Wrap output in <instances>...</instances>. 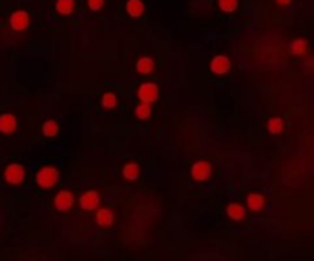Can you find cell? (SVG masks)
Returning a JSON list of instances; mask_svg holds the SVG:
<instances>
[{"mask_svg": "<svg viewBox=\"0 0 314 261\" xmlns=\"http://www.w3.org/2000/svg\"><path fill=\"white\" fill-rule=\"evenodd\" d=\"M60 179V172L52 167V166H45L42 167L39 172H37V176H36V183L43 188V189H51L57 185Z\"/></svg>", "mask_w": 314, "mask_h": 261, "instance_id": "1", "label": "cell"}, {"mask_svg": "<svg viewBox=\"0 0 314 261\" xmlns=\"http://www.w3.org/2000/svg\"><path fill=\"white\" fill-rule=\"evenodd\" d=\"M158 97H160V90L155 83H144V84L140 86L138 99L143 103H147V105L155 103L156 100H158Z\"/></svg>", "mask_w": 314, "mask_h": 261, "instance_id": "2", "label": "cell"}, {"mask_svg": "<svg viewBox=\"0 0 314 261\" xmlns=\"http://www.w3.org/2000/svg\"><path fill=\"white\" fill-rule=\"evenodd\" d=\"M5 180L14 186L20 185L25 180V167L19 163H11L5 169Z\"/></svg>", "mask_w": 314, "mask_h": 261, "instance_id": "3", "label": "cell"}, {"mask_svg": "<svg viewBox=\"0 0 314 261\" xmlns=\"http://www.w3.org/2000/svg\"><path fill=\"white\" fill-rule=\"evenodd\" d=\"M100 205V195L95 191H87L80 197V206L84 211H93Z\"/></svg>", "mask_w": 314, "mask_h": 261, "instance_id": "4", "label": "cell"}, {"mask_svg": "<svg viewBox=\"0 0 314 261\" xmlns=\"http://www.w3.org/2000/svg\"><path fill=\"white\" fill-rule=\"evenodd\" d=\"M74 195H72V192H69V191H61L60 194H57V197H55V208H57V211H60V212H66V211H69L71 208H72V205H74Z\"/></svg>", "mask_w": 314, "mask_h": 261, "instance_id": "5", "label": "cell"}, {"mask_svg": "<svg viewBox=\"0 0 314 261\" xmlns=\"http://www.w3.org/2000/svg\"><path fill=\"white\" fill-rule=\"evenodd\" d=\"M232 68V62L227 59L226 55H216L215 59L212 60V65H210V69L213 74H218V75H224L230 71Z\"/></svg>", "mask_w": 314, "mask_h": 261, "instance_id": "6", "label": "cell"}, {"mask_svg": "<svg viewBox=\"0 0 314 261\" xmlns=\"http://www.w3.org/2000/svg\"><path fill=\"white\" fill-rule=\"evenodd\" d=\"M212 173V164L208 161H198L192 166V177L196 182H204L210 177Z\"/></svg>", "mask_w": 314, "mask_h": 261, "instance_id": "7", "label": "cell"}, {"mask_svg": "<svg viewBox=\"0 0 314 261\" xmlns=\"http://www.w3.org/2000/svg\"><path fill=\"white\" fill-rule=\"evenodd\" d=\"M10 23H11V28L16 31H23L28 28L29 25V16L26 11H16L11 14V19H10Z\"/></svg>", "mask_w": 314, "mask_h": 261, "instance_id": "8", "label": "cell"}, {"mask_svg": "<svg viewBox=\"0 0 314 261\" xmlns=\"http://www.w3.org/2000/svg\"><path fill=\"white\" fill-rule=\"evenodd\" d=\"M17 128V119L13 114H2L0 115V132L2 134H13Z\"/></svg>", "mask_w": 314, "mask_h": 261, "instance_id": "9", "label": "cell"}, {"mask_svg": "<svg viewBox=\"0 0 314 261\" xmlns=\"http://www.w3.org/2000/svg\"><path fill=\"white\" fill-rule=\"evenodd\" d=\"M227 215L235 221H241L245 217V209H244V206L239 205V203H232V205H229V208H227Z\"/></svg>", "mask_w": 314, "mask_h": 261, "instance_id": "10", "label": "cell"}, {"mask_svg": "<svg viewBox=\"0 0 314 261\" xmlns=\"http://www.w3.org/2000/svg\"><path fill=\"white\" fill-rule=\"evenodd\" d=\"M126 10H128L129 16L131 17H140L144 11V5L141 0H128V4H126Z\"/></svg>", "mask_w": 314, "mask_h": 261, "instance_id": "11", "label": "cell"}, {"mask_svg": "<svg viewBox=\"0 0 314 261\" xmlns=\"http://www.w3.org/2000/svg\"><path fill=\"white\" fill-rule=\"evenodd\" d=\"M123 176L131 182H135L140 177V166L137 163H128L123 167Z\"/></svg>", "mask_w": 314, "mask_h": 261, "instance_id": "12", "label": "cell"}, {"mask_svg": "<svg viewBox=\"0 0 314 261\" xmlns=\"http://www.w3.org/2000/svg\"><path fill=\"white\" fill-rule=\"evenodd\" d=\"M264 197L261 194H250L247 198V205L251 211H261L264 208Z\"/></svg>", "mask_w": 314, "mask_h": 261, "instance_id": "13", "label": "cell"}, {"mask_svg": "<svg viewBox=\"0 0 314 261\" xmlns=\"http://www.w3.org/2000/svg\"><path fill=\"white\" fill-rule=\"evenodd\" d=\"M97 223L103 227H108L114 223V212L109 209H100L97 212Z\"/></svg>", "mask_w": 314, "mask_h": 261, "instance_id": "14", "label": "cell"}, {"mask_svg": "<svg viewBox=\"0 0 314 261\" xmlns=\"http://www.w3.org/2000/svg\"><path fill=\"white\" fill-rule=\"evenodd\" d=\"M57 11L63 16H68L74 11L75 8V0H57V5H55Z\"/></svg>", "mask_w": 314, "mask_h": 261, "instance_id": "15", "label": "cell"}, {"mask_svg": "<svg viewBox=\"0 0 314 261\" xmlns=\"http://www.w3.org/2000/svg\"><path fill=\"white\" fill-rule=\"evenodd\" d=\"M306 49H308V43H306V40H303V39H296V40L291 42V45H290V52H291V54H296V55H303V54H306Z\"/></svg>", "mask_w": 314, "mask_h": 261, "instance_id": "16", "label": "cell"}, {"mask_svg": "<svg viewBox=\"0 0 314 261\" xmlns=\"http://www.w3.org/2000/svg\"><path fill=\"white\" fill-rule=\"evenodd\" d=\"M137 69L140 74H150L153 69V60L150 59V57H143V59L138 60V63H137Z\"/></svg>", "mask_w": 314, "mask_h": 261, "instance_id": "17", "label": "cell"}, {"mask_svg": "<svg viewBox=\"0 0 314 261\" xmlns=\"http://www.w3.org/2000/svg\"><path fill=\"white\" fill-rule=\"evenodd\" d=\"M218 5L224 13H233L238 8V0H218Z\"/></svg>", "mask_w": 314, "mask_h": 261, "instance_id": "18", "label": "cell"}, {"mask_svg": "<svg viewBox=\"0 0 314 261\" xmlns=\"http://www.w3.org/2000/svg\"><path fill=\"white\" fill-rule=\"evenodd\" d=\"M57 132H58V125L54 120H48L43 125V134H45V137H55Z\"/></svg>", "mask_w": 314, "mask_h": 261, "instance_id": "19", "label": "cell"}, {"mask_svg": "<svg viewBox=\"0 0 314 261\" xmlns=\"http://www.w3.org/2000/svg\"><path fill=\"white\" fill-rule=\"evenodd\" d=\"M135 114H137V117H138V119H141V120H146V119H149V117H150L152 109H150V106H149L147 103H143V105L137 106V109H135Z\"/></svg>", "mask_w": 314, "mask_h": 261, "instance_id": "20", "label": "cell"}, {"mask_svg": "<svg viewBox=\"0 0 314 261\" xmlns=\"http://www.w3.org/2000/svg\"><path fill=\"white\" fill-rule=\"evenodd\" d=\"M282 129H284V123H282L280 119L274 117L268 122V131L271 134H279V132H282Z\"/></svg>", "mask_w": 314, "mask_h": 261, "instance_id": "21", "label": "cell"}, {"mask_svg": "<svg viewBox=\"0 0 314 261\" xmlns=\"http://www.w3.org/2000/svg\"><path fill=\"white\" fill-rule=\"evenodd\" d=\"M101 103H103V106L104 108H115V105H117V97H115V94H112V93H106L104 96H103V99H101Z\"/></svg>", "mask_w": 314, "mask_h": 261, "instance_id": "22", "label": "cell"}, {"mask_svg": "<svg viewBox=\"0 0 314 261\" xmlns=\"http://www.w3.org/2000/svg\"><path fill=\"white\" fill-rule=\"evenodd\" d=\"M87 4L92 11H100L104 5V0H87Z\"/></svg>", "mask_w": 314, "mask_h": 261, "instance_id": "23", "label": "cell"}, {"mask_svg": "<svg viewBox=\"0 0 314 261\" xmlns=\"http://www.w3.org/2000/svg\"><path fill=\"white\" fill-rule=\"evenodd\" d=\"M291 2V0H276L277 5H288Z\"/></svg>", "mask_w": 314, "mask_h": 261, "instance_id": "24", "label": "cell"}]
</instances>
